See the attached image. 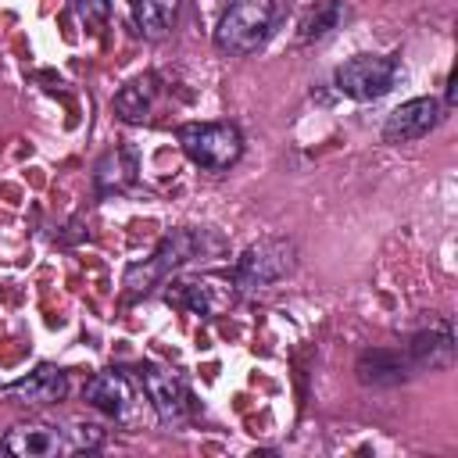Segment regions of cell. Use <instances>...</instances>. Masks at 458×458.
I'll return each instance as SVG.
<instances>
[{
  "label": "cell",
  "instance_id": "obj_1",
  "mask_svg": "<svg viewBox=\"0 0 458 458\" xmlns=\"http://www.w3.org/2000/svg\"><path fill=\"white\" fill-rule=\"evenodd\" d=\"M286 18V0H236L218 29H215V43L225 54H254L258 47L268 43V36L279 29V21Z\"/></svg>",
  "mask_w": 458,
  "mask_h": 458
},
{
  "label": "cell",
  "instance_id": "obj_2",
  "mask_svg": "<svg viewBox=\"0 0 458 458\" xmlns=\"http://www.w3.org/2000/svg\"><path fill=\"white\" fill-rule=\"evenodd\" d=\"M100 444H104V429L89 426V422H75L72 429L25 422V426L7 429V437H4V451L18 454V458H61V454L93 451Z\"/></svg>",
  "mask_w": 458,
  "mask_h": 458
},
{
  "label": "cell",
  "instance_id": "obj_3",
  "mask_svg": "<svg viewBox=\"0 0 458 458\" xmlns=\"http://www.w3.org/2000/svg\"><path fill=\"white\" fill-rule=\"evenodd\" d=\"M204 243H211V236L200 229H175V233H168L161 243H157V250L143 261V265H129V272H125V290L129 293H150L168 272H175V268H182L186 261H193L197 254H204Z\"/></svg>",
  "mask_w": 458,
  "mask_h": 458
},
{
  "label": "cell",
  "instance_id": "obj_4",
  "mask_svg": "<svg viewBox=\"0 0 458 458\" xmlns=\"http://www.w3.org/2000/svg\"><path fill=\"white\" fill-rule=\"evenodd\" d=\"M179 143L186 157L208 172H225L243 154V136L229 122H186L179 129Z\"/></svg>",
  "mask_w": 458,
  "mask_h": 458
},
{
  "label": "cell",
  "instance_id": "obj_5",
  "mask_svg": "<svg viewBox=\"0 0 458 458\" xmlns=\"http://www.w3.org/2000/svg\"><path fill=\"white\" fill-rule=\"evenodd\" d=\"M397 75H401L397 57H372V54H358V57L344 61V64L333 72V82H336V89H340L344 97L369 104V100L386 97V93L394 89Z\"/></svg>",
  "mask_w": 458,
  "mask_h": 458
},
{
  "label": "cell",
  "instance_id": "obj_6",
  "mask_svg": "<svg viewBox=\"0 0 458 458\" xmlns=\"http://www.w3.org/2000/svg\"><path fill=\"white\" fill-rule=\"evenodd\" d=\"M297 265V247L293 240L286 236H268V240H258L250 243L240 261H236V272H233V283L250 290V286H265V283H276L283 279L286 272H293Z\"/></svg>",
  "mask_w": 458,
  "mask_h": 458
},
{
  "label": "cell",
  "instance_id": "obj_7",
  "mask_svg": "<svg viewBox=\"0 0 458 458\" xmlns=\"http://www.w3.org/2000/svg\"><path fill=\"white\" fill-rule=\"evenodd\" d=\"M86 401L104 411L107 419L114 422H132L136 419V408H140V394L136 386L122 376V372H97L89 383H86Z\"/></svg>",
  "mask_w": 458,
  "mask_h": 458
},
{
  "label": "cell",
  "instance_id": "obj_8",
  "mask_svg": "<svg viewBox=\"0 0 458 458\" xmlns=\"http://www.w3.org/2000/svg\"><path fill=\"white\" fill-rule=\"evenodd\" d=\"M165 301L175 308H186L193 315L211 318L233 304V286L222 279H175V283H168Z\"/></svg>",
  "mask_w": 458,
  "mask_h": 458
},
{
  "label": "cell",
  "instance_id": "obj_9",
  "mask_svg": "<svg viewBox=\"0 0 458 458\" xmlns=\"http://www.w3.org/2000/svg\"><path fill=\"white\" fill-rule=\"evenodd\" d=\"M140 379H143V390H147L157 419L165 426L182 422V415H186V386H182V379L165 365H143Z\"/></svg>",
  "mask_w": 458,
  "mask_h": 458
},
{
  "label": "cell",
  "instance_id": "obj_10",
  "mask_svg": "<svg viewBox=\"0 0 458 458\" xmlns=\"http://www.w3.org/2000/svg\"><path fill=\"white\" fill-rule=\"evenodd\" d=\"M437 122H440V104L433 97H415V100H408L386 114L383 140L386 143H411V140L426 136Z\"/></svg>",
  "mask_w": 458,
  "mask_h": 458
},
{
  "label": "cell",
  "instance_id": "obj_11",
  "mask_svg": "<svg viewBox=\"0 0 458 458\" xmlns=\"http://www.w3.org/2000/svg\"><path fill=\"white\" fill-rule=\"evenodd\" d=\"M64 394H68V379L54 365H39L36 372H29L25 379H18V383H11L4 390V397L18 401V404H54Z\"/></svg>",
  "mask_w": 458,
  "mask_h": 458
},
{
  "label": "cell",
  "instance_id": "obj_12",
  "mask_svg": "<svg viewBox=\"0 0 458 458\" xmlns=\"http://www.w3.org/2000/svg\"><path fill=\"white\" fill-rule=\"evenodd\" d=\"M411 361L415 365H429V369H444L454 361V333L451 322H440L437 329H426L419 336H411Z\"/></svg>",
  "mask_w": 458,
  "mask_h": 458
},
{
  "label": "cell",
  "instance_id": "obj_13",
  "mask_svg": "<svg viewBox=\"0 0 458 458\" xmlns=\"http://www.w3.org/2000/svg\"><path fill=\"white\" fill-rule=\"evenodd\" d=\"M347 18V7L340 0H318L297 25V43H315V39H326L333 29H340V21Z\"/></svg>",
  "mask_w": 458,
  "mask_h": 458
},
{
  "label": "cell",
  "instance_id": "obj_14",
  "mask_svg": "<svg viewBox=\"0 0 458 458\" xmlns=\"http://www.w3.org/2000/svg\"><path fill=\"white\" fill-rule=\"evenodd\" d=\"M175 14H179V0H136V4H132L136 29H140L147 39L168 36V29L175 25Z\"/></svg>",
  "mask_w": 458,
  "mask_h": 458
},
{
  "label": "cell",
  "instance_id": "obj_15",
  "mask_svg": "<svg viewBox=\"0 0 458 458\" xmlns=\"http://www.w3.org/2000/svg\"><path fill=\"white\" fill-rule=\"evenodd\" d=\"M150 104H154V79H150V75L132 79V82H129V86H122V89H118V97H114L118 114H122V118H129V122L147 118Z\"/></svg>",
  "mask_w": 458,
  "mask_h": 458
},
{
  "label": "cell",
  "instance_id": "obj_16",
  "mask_svg": "<svg viewBox=\"0 0 458 458\" xmlns=\"http://www.w3.org/2000/svg\"><path fill=\"white\" fill-rule=\"evenodd\" d=\"M132 175H136V154H132L129 147L111 150V154L97 165V182H100L104 190H122V186L132 182Z\"/></svg>",
  "mask_w": 458,
  "mask_h": 458
},
{
  "label": "cell",
  "instance_id": "obj_17",
  "mask_svg": "<svg viewBox=\"0 0 458 458\" xmlns=\"http://www.w3.org/2000/svg\"><path fill=\"white\" fill-rule=\"evenodd\" d=\"M358 376H361L365 383H401V379H404V365H401V358L390 354V351H369V354H361V361H358Z\"/></svg>",
  "mask_w": 458,
  "mask_h": 458
},
{
  "label": "cell",
  "instance_id": "obj_18",
  "mask_svg": "<svg viewBox=\"0 0 458 458\" xmlns=\"http://www.w3.org/2000/svg\"><path fill=\"white\" fill-rule=\"evenodd\" d=\"M72 7H75V14H79L86 25H100V21H107V14H111V4H107V0H72Z\"/></svg>",
  "mask_w": 458,
  "mask_h": 458
},
{
  "label": "cell",
  "instance_id": "obj_19",
  "mask_svg": "<svg viewBox=\"0 0 458 458\" xmlns=\"http://www.w3.org/2000/svg\"><path fill=\"white\" fill-rule=\"evenodd\" d=\"M0 454H4V440H0Z\"/></svg>",
  "mask_w": 458,
  "mask_h": 458
}]
</instances>
